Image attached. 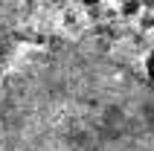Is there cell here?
Instances as JSON below:
<instances>
[{
	"label": "cell",
	"instance_id": "cell-1",
	"mask_svg": "<svg viewBox=\"0 0 154 151\" xmlns=\"http://www.w3.org/2000/svg\"><path fill=\"white\" fill-rule=\"evenodd\" d=\"M6 151H154V84L102 52L32 50L3 79Z\"/></svg>",
	"mask_w": 154,
	"mask_h": 151
},
{
	"label": "cell",
	"instance_id": "cell-4",
	"mask_svg": "<svg viewBox=\"0 0 154 151\" xmlns=\"http://www.w3.org/2000/svg\"><path fill=\"white\" fill-rule=\"evenodd\" d=\"M79 3H82V6H99L102 0H79Z\"/></svg>",
	"mask_w": 154,
	"mask_h": 151
},
{
	"label": "cell",
	"instance_id": "cell-3",
	"mask_svg": "<svg viewBox=\"0 0 154 151\" xmlns=\"http://www.w3.org/2000/svg\"><path fill=\"white\" fill-rule=\"evenodd\" d=\"M143 67H146V79H148V84H154V50H151V52L146 55Z\"/></svg>",
	"mask_w": 154,
	"mask_h": 151
},
{
	"label": "cell",
	"instance_id": "cell-2",
	"mask_svg": "<svg viewBox=\"0 0 154 151\" xmlns=\"http://www.w3.org/2000/svg\"><path fill=\"white\" fill-rule=\"evenodd\" d=\"M140 9H143V0H119V12H122L125 17L140 15Z\"/></svg>",
	"mask_w": 154,
	"mask_h": 151
}]
</instances>
